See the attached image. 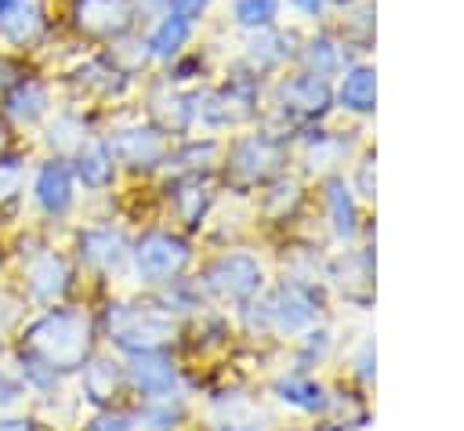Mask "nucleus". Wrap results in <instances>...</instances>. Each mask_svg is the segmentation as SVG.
Wrapping results in <instances>:
<instances>
[{
    "label": "nucleus",
    "mask_w": 464,
    "mask_h": 431,
    "mask_svg": "<svg viewBox=\"0 0 464 431\" xmlns=\"http://www.w3.org/2000/svg\"><path fill=\"white\" fill-rule=\"evenodd\" d=\"M152 112H156V116H160V123H163V127H170V130H185V127H188V120L196 116V109H192L181 94H174V91H170V98L152 94Z\"/></svg>",
    "instance_id": "obj_24"
},
{
    "label": "nucleus",
    "mask_w": 464,
    "mask_h": 431,
    "mask_svg": "<svg viewBox=\"0 0 464 431\" xmlns=\"http://www.w3.org/2000/svg\"><path fill=\"white\" fill-rule=\"evenodd\" d=\"M218 156V145L214 141H203V145H185L174 159H178V167H185V170H199V167H207V159H214Z\"/></svg>",
    "instance_id": "obj_29"
},
{
    "label": "nucleus",
    "mask_w": 464,
    "mask_h": 431,
    "mask_svg": "<svg viewBox=\"0 0 464 431\" xmlns=\"http://www.w3.org/2000/svg\"><path fill=\"white\" fill-rule=\"evenodd\" d=\"M326 206H330L334 232H337L341 239L355 235V196H352V188H348L341 177H330V181H326Z\"/></svg>",
    "instance_id": "obj_19"
},
{
    "label": "nucleus",
    "mask_w": 464,
    "mask_h": 431,
    "mask_svg": "<svg viewBox=\"0 0 464 431\" xmlns=\"http://www.w3.org/2000/svg\"><path fill=\"white\" fill-rule=\"evenodd\" d=\"M207 286L225 301H246L261 290V264L246 254H228L207 272Z\"/></svg>",
    "instance_id": "obj_7"
},
{
    "label": "nucleus",
    "mask_w": 464,
    "mask_h": 431,
    "mask_svg": "<svg viewBox=\"0 0 464 431\" xmlns=\"http://www.w3.org/2000/svg\"><path fill=\"white\" fill-rule=\"evenodd\" d=\"M167 7L174 11V14H181V18H188V22H196L207 7H210V0H167Z\"/></svg>",
    "instance_id": "obj_33"
},
{
    "label": "nucleus",
    "mask_w": 464,
    "mask_h": 431,
    "mask_svg": "<svg viewBox=\"0 0 464 431\" xmlns=\"http://www.w3.org/2000/svg\"><path fill=\"white\" fill-rule=\"evenodd\" d=\"M0 431H29V424L25 420H7V424H0Z\"/></svg>",
    "instance_id": "obj_37"
},
{
    "label": "nucleus",
    "mask_w": 464,
    "mask_h": 431,
    "mask_svg": "<svg viewBox=\"0 0 464 431\" xmlns=\"http://www.w3.org/2000/svg\"><path fill=\"white\" fill-rule=\"evenodd\" d=\"M80 250H83V261L94 268H120L127 257V239L112 228H91L83 232Z\"/></svg>",
    "instance_id": "obj_14"
},
{
    "label": "nucleus",
    "mask_w": 464,
    "mask_h": 431,
    "mask_svg": "<svg viewBox=\"0 0 464 431\" xmlns=\"http://www.w3.org/2000/svg\"><path fill=\"white\" fill-rule=\"evenodd\" d=\"M344 152V141L341 138H330V134H312L308 138V163L312 167H334Z\"/></svg>",
    "instance_id": "obj_28"
},
{
    "label": "nucleus",
    "mask_w": 464,
    "mask_h": 431,
    "mask_svg": "<svg viewBox=\"0 0 464 431\" xmlns=\"http://www.w3.org/2000/svg\"><path fill=\"white\" fill-rule=\"evenodd\" d=\"M341 4H355V0H341Z\"/></svg>",
    "instance_id": "obj_39"
},
{
    "label": "nucleus",
    "mask_w": 464,
    "mask_h": 431,
    "mask_svg": "<svg viewBox=\"0 0 464 431\" xmlns=\"http://www.w3.org/2000/svg\"><path fill=\"white\" fill-rule=\"evenodd\" d=\"M279 109L297 120V123H312V120H323L334 105V87L330 80L323 76H312V72H297L290 80L279 83Z\"/></svg>",
    "instance_id": "obj_3"
},
{
    "label": "nucleus",
    "mask_w": 464,
    "mask_h": 431,
    "mask_svg": "<svg viewBox=\"0 0 464 431\" xmlns=\"http://www.w3.org/2000/svg\"><path fill=\"white\" fill-rule=\"evenodd\" d=\"M25 348L33 355H40V362L51 366V369H72V366L83 362V355L91 348V326H87L83 315L51 311V315H44L29 326Z\"/></svg>",
    "instance_id": "obj_1"
},
{
    "label": "nucleus",
    "mask_w": 464,
    "mask_h": 431,
    "mask_svg": "<svg viewBox=\"0 0 464 431\" xmlns=\"http://www.w3.org/2000/svg\"><path fill=\"white\" fill-rule=\"evenodd\" d=\"M290 54H294V51H290L286 36L276 33L272 25H268V29H254V36H250V43H246V58H250L254 69H272V65H279V62L290 58Z\"/></svg>",
    "instance_id": "obj_18"
},
{
    "label": "nucleus",
    "mask_w": 464,
    "mask_h": 431,
    "mask_svg": "<svg viewBox=\"0 0 464 431\" xmlns=\"http://www.w3.org/2000/svg\"><path fill=\"white\" fill-rule=\"evenodd\" d=\"M294 4V11H301L304 18H319L326 7H330V0H290Z\"/></svg>",
    "instance_id": "obj_35"
},
{
    "label": "nucleus",
    "mask_w": 464,
    "mask_h": 431,
    "mask_svg": "<svg viewBox=\"0 0 464 431\" xmlns=\"http://www.w3.org/2000/svg\"><path fill=\"white\" fill-rule=\"evenodd\" d=\"M174 427V413L167 406H152L138 417V427L134 431H170Z\"/></svg>",
    "instance_id": "obj_30"
},
{
    "label": "nucleus",
    "mask_w": 464,
    "mask_h": 431,
    "mask_svg": "<svg viewBox=\"0 0 464 431\" xmlns=\"http://www.w3.org/2000/svg\"><path fill=\"white\" fill-rule=\"evenodd\" d=\"M127 373H130V384H134L138 391L156 395V398L170 395L174 384H178V373H174L170 359L160 355L156 348H152V351H130V366H127Z\"/></svg>",
    "instance_id": "obj_11"
},
{
    "label": "nucleus",
    "mask_w": 464,
    "mask_h": 431,
    "mask_svg": "<svg viewBox=\"0 0 464 431\" xmlns=\"http://www.w3.org/2000/svg\"><path fill=\"white\" fill-rule=\"evenodd\" d=\"M232 14L243 29H268L279 18V0H232Z\"/></svg>",
    "instance_id": "obj_23"
},
{
    "label": "nucleus",
    "mask_w": 464,
    "mask_h": 431,
    "mask_svg": "<svg viewBox=\"0 0 464 431\" xmlns=\"http://www.w3.org/2000/svg\"><path fill=\"white\" fill-rule=\"evenodd\" d=\"M297 58L304 62V72L323 76V80L344 72V43L337 36H330V33H315L312 40H304V47L297 51Z\"/></svg>",
    "instance_id": "obj_13"
},
{
    "label": "nucleus",
    "mask_w": 464,
    "mask_h": 431,
    "mask_svg": "<svg viewBox=\"0 0 464 431\" xmlns=\"http://www.w3.org/2000/svg\"><path fill=\"white\" fill-rule=\"evenodd\" d=\"M283 141H276L272 134H250L232 145L228 167L239 181H265L283 167Z\"/></svg>",
    "instance_id": "obj_5"
},
{
    "label": "nucleus",
    "mask_w": 464,
    "mask_h": 431,
    "mask_svg": "<svg viewBox=\"0 0 464 431\" xmlns=\"http://www.w3.org/2000/svg\"><path fill=\"white\" fill-rule=\"evenodd\" d=\"M22 185V163L18 159H0V203L11 199Z\"/></svg>",
    "instance_id": "obj_31"
},
{
    "label": "nucleus",
    "mask_w": 464,
    "mask_h": 431,
    "mask_svg": "<svg viewBox=\"0 0 464 431\" xmlns=\"http://www.w3.org/2000/svg\"><path fill=\"white\" fill-rule=\"evenodd\" d=\"M87 431H130V424L123 417H116V413H102V417H94L87 424Z\"/></svg>",
    "instance_id": "obj_34"
},
{
    "label": "nucleus",
    "mask_w": 464,
    "mask_h": 431,
    "mask_svg": "<svg viewBox=\"0 0 464 431\" xmlns=\"http://www.w3.org/2000/svg\"><path fill=\"white\" fill-rule=\"evenodd\" d=\"M370 355H373V344H366V348H362V355H359V373H362L366 380L373 377V369H370V362H373V359H370Z\"/></svg>",
    "instance_id": "obj_36"
},
{
    "label": "nucleus",
    "mask_w": 464,
    "mask_h": 431,
    "mask_svg": "<svg viewBox=\"0 0 464 431\" xmlns=\"http://www.w3.org/2000/svg\"><path fill=\"white\" fill-rule=\"evenodd\" d=\"M279 398L297 406V409H323V388L315 380H301V377H290L279 384Z\"/></svg>",
    "instance_id": "obj_26"
},
{
    "label": "nucleus",
    "mask_w": 464,
    "mask_h": 431,
    "mask_svg": "<svg viewBox=\"0 0 464 431\" xmlns=\"http://www.w3.org/2000/svg\"><path fill=\"white\" fill-rule=\"evenodd\" d=\"M188 36H192V22L181 18V14H174V11H167V14L156 22V29H152V36L145 40V47H149L152 58H178V54L185 51Z\"/></svg>",
    "instance_id": "obj_15"
},
{
    "label": "nucleus",
    "mask_w": 464,
    "mask_h": 431,
    "mask_svg": "<svg viewBox=\"0 0 464 431\" xmlns=\"http://www.w3.org/2000/svg\"><path fill=\"white\" fill-rule=\"evenodd\" d=\"M44 109H47V91H44V83H36V80H25V83H18V87L7 94V112H11L14 120H22V123L36 120Z\"/></svg>",
    "instance_id": "obj_22"
},
{
    "label": "nucleus",
    "mask_w": 464,
    "mask_h": 431,
    "mask_svg": "<svg viewBox=\"0 0 464 431\" xmlns=\"http://www.w3.org/2000/svg\"><path fill=\"white\" fill-rule=\"evenodd\" d=\"M76 174H80V181L87 188H105L112 181V152H109V145H87V148H80Z\"/></svg>",
    "instance_id": "obj_21"
},
{
    "label": "nucleus",
    "mask_w": 464,
    "mask_h": 431,
    "mask_svg": "<svg viewBox=\"0 0 464 431\" xmlns=\"http://www.w3.org/2000/svg\"><path fill=\"white\" fill-rule=\"evenodd\" d=\"M145 11H156V7H167V0H138Z\"/></svg>",
    "instance_id": "obj_38"
},
{
    "label": "nucleus",
    "mask_w": 464,
    "mask_h": 431,
    "mask_svg": "<svg viewBox=\"0 0 464 431\" xmlns=\"http://www.w3.org/2000/svg\"><path fill=\"white\" fill-rule=\"evenodd\" d=\"M109 337L127 351H152L167 344L178 330L170 311H160L152 304H112L105 315Z\"/></svg>",
    "instance_id": "obj_2"
},
{
    "label": "nucleus",
    "mask_w": 464,
    "mask_h": 431,
    "mask_svg": "<svg viewBox=\"0 0 464 431\" xmlns=\"http://www.w3.org/2000/svg\"><path fill=\"white\" fill-rule=\"evenodd\" d=\"M207 188L199 185V181H185L178 192H174V203H178V210H181V217L188 221V225H196L199 217H203V210H207Z\"/></svg>",
    "instance_id": "obj_27"
},
{
    "label": "nucleus",
    "mask_w": 464,
    "mask_h": 431,
    "mask_svg": "<svg viewBox=\"0 0 464 431\" xmlns=\"http://www.w3.org/2000/svg\"><path fill=\"white\" fill-rule=\"evenodd\" d=\"M116 384H120V373H116V366L105 362V359L91 362L87 373H83V388H87V395H91L94 402H105V398L116 391Z\"/></svg>",
    "instance_id": "obj_25"
},
{
    "label": "nucleus",
    "mask_w": 464,
    "mask_h": 431,
    "mask_svg": "<svg viewBox=\"0 0 464 431\" xmlns=\"http://www.w3.org/2000/svg\"><path fill=\"white\" fill-rule=\"evenodd\" d=\"M36 33V11L29 0H0V36L22 43Z\"/></svg>",
    "instance_id": "obj_20"
},
{
    "label": "nucleus",
    "mask_w": 464,
    "mask_h": 431,
    "mask_svg": "<svg viewBox=\"0 0 464 431\" xmlns=\"http://www.w3.org/2000/svg\"><path fill=\"white\" fill-rule=\"evenodd\" d=\"M355 192H359L362 199H373V196H377V170H373V156H366V159L359 163V170H355Z\"/></svg>",
    "instance_id": "obj_32"
},
{
    "label": "nucleus",
    "mask_w": 464,
    "mask_h": 431,
    "mask_svg": "<svg viewBox=\"0 0 464 431\" xmlns=\"http://www.w3.org/2000/svg\"><path fill=\"white\" fill-rule=\"evenodd\" d=\"M72 18L91 36H123L134 22V0H76Z\"/></svg>",
    "instance_id": "obj_8"
},
{
    "label": "nucleus",
    "mask_w": 464,
    "mask_h": 431,
    "mask_svg": "<svg viewBox=\"0 0 464 431\" xmlns=\"http://www.w3.org/2000/svg\"><path fill=\"white\" fill-rule=\"evenodd\" d=\"M334 98L344 112H355V116L373 112V105H377V72H373V65H348Z\"/></svg>",
    "instance_id": "obj_12"
},
{
    "label": "nucleus",
    "mask_w": 464,
    "mask_h": 431,
    "mask_svg": "<svg viewBox=\"0 0 464 431\" xmlns=\"http://www.w3.org/2000/svg\"><path fill=\"white\" fill-rule=\"evenodd\" d=\"M36 199L47 214H62L72 199V177L65 163H44L36 174Z\"/></svg>",
    "instance_id": "obj_16"
},
{
    "label": "nucleus",
    "mask_w": 464,
    "mask_h": 431,
    "mask_svg": "<svg viewBox=\"0 0 464 431\" xmlns=\"http://www.w3.org/2000/svg\"><path fill=\"white\" fill-rule=\"evenodd\" d=\"M109 152L130 167H156L160 159H167V141L160 130L152 127H134V130H120L109 141Z\"/></svg>",
    "instance_id": "obj_10"
},
{
    "label": "nucleus",
    "mask_w": 464,
    "mask_h": 431,
    "mask_svg": "<svg viewBox=\"0 0 464 431\" xmlns=\"http://www.w3.org/2000/svg\"><path fill=\"white\" fill-rule=\"evenodd\" d=\"M29 290L40 301H54L65 290V261L58 254H40L29 264Z\"/></svg>",
    "instance_id": "obj_17"
},
{
    "label": "nucleus",
    "mask_w": 464,
    "mask_h": 431,
    "mask_svg": "<svg viewBox=\"0 0 464 431\" xmlns=\"http://www.w3.org/2000/svg\"><path fill=\"white\" fill-rule=\"evenodd\" d=\"M254 105H257V83L254 80H228L221 91L207 94V101L196 112L210 127H236V123L254 116Z\"/></svg>",
    "instance_id": "obj_6"
},
{
    "label": "nucleus",
    "mask_w": 464,
    "mask_h": 431,
    "mask_svg": "<svg viewBox=\"0 0 464 431\" xmlns=\"http://www.w3.org/2000/svg\"><path fill=\"white\" fill-rule=\"evenodd\" d=\"M265 319H272L279 330H301L315 319V293L304 290L301 283H286L265 304Z\"/></svg>",
    "instance_id": "obj_9"
},
{
    "label": "nucleus",
    "mask_w": 464,
    "mask_h": 431,
    "mask_svg": "<svg viewBox=\"0 0 464 431\" xmlns=\"http://www.w3.org/2000/svg\"><path fill=\"white\" fill-rule=\"evenodd\" d=\"M192 250L188 243H181L178 235H167V232H152L138 243L134 250V264H138V275L149 279V283H170L174 275L185 272Z\"/></svg>",
    "instance_id": "obj_4"
}]
</instances>
